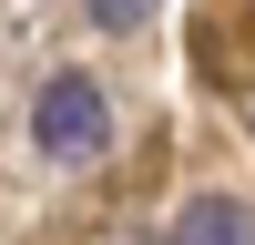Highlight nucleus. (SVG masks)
<instances>
[{
	"label": "nucleus",
	"mask_w": 255,
	"mask_h": 245,
	"mask_svg": "<svg viewBox=\"0 0 255 245\" xmlns=\"http://www.w3.org/2000/svg\"><path fill=\"white\" fill-rule=\"evenodd\" d=\"M31 143L51 163H92L102 143H113V102H102V82L92 72H51L31 92Z\"/></svg>",
	"instance_id": "obj_1"
},
{
	"label": "nucleus",
	"mask_w": 255,
	"mask_h": 245,
	"mask_svg": "<svg viewBox=\"0 0 255 245\" xmlns=\"http://www.w3.org/2000/svg\"><path fill=\"white\" fill-rule=\"evenodd\" d=\"M163 245H255V204H235V194H194L174 225H163Z\"/></svg>",
	"instance_id": "obj_2"
},
{
	"label": "nucleus",
	"mask_w": 255,
	"mask_h": 245,
	"mask_svg": "<svg viewBox=\"0 0 255 245\" xmlns=\"http://www.w3.org/2000/svg\"><path fill=\"white\" fill-rule=\"evenodd\" d=\"M143 10H153V0H92V20H102V31H133Z\"/></svg>",
	"instance_id": "obj_3"
}]
</instances>
